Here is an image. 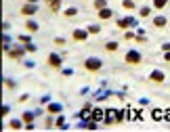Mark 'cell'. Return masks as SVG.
Returning a JSON list of instances; mask_svg holds the SVG:
<instances>
[{
	"label": "cell",
	"instance_id": "1",
	"mask_svg": "<svg viewBox=\"0 0 170 132\" xmlns=\"http://www.w3.org/2000/svg\"><path fill=\"white\" fill-rule=\"evenodd\" d=\"M101 67H103V61H101V59H97V57H88V59H84V69H86V71L95 74V71H99Z\"/></svg>",
	"mask_w": 170,
	"mask_h": 132
},
{
	"label": "cell",
	"instance_id": "2",
	"mask_svg": "<svg viewBox=\"0 0 170 132\" xmlns=\"http://www.w3.org/2000/svg\"><path fill=\"white\" fill-rule=\"evenodd\" d=\"M124 61H126L128 65H139V63L143 61V57H141V53H139V50H126Z\"/></svg>",
	"mask_w": 170,
	"mask_h": 132
},
{
	"label": "cell",
	"instance_id": "3",
	"mask_svg": "<svg viewBox=\"0 0 170 132\" xmlns=\"http://www.w3.org/2000/svg\"><path fill=\"white\" fill-rule=\"evenodd\" d=\"M149 80L153 84H164V80H166V76H164L162 69H153L151 74H149Z\"/></svg>",
	"mask_w": 170,
	"mask_h": 132
},
{
	"label": "cell",
	"instance_id": "4",
	"mask_svg": "<svg viewBox=\"0 0 170 132\" xmlns=\"http://www.w3.org/2000/svg\"><path fill=\"white\" fill-rule=\"evenodd\" d=\"M151 23H153V28L162 29V28H166V25H168V17H164V15H156V17L151 19Z\"/></svg>",
	"mask_w": 170,
	"mask_h": 132
},
{
	"label": "cell",
	"instance_id": "5",
	"mask_svg": "<svg viewBox=\"0 0 170 132\" xmlns=\"http://www.w3.org/2000/svg\"><path fill=\"white\" fill-rule=\"evenodd\" d=\"M36 13H38V7H36L34 2H28V4L21 7V15L23 17H29V15H36Z\"/></svg>",
	"mask_w": 170,
	"mask_h": 132
},
{
	"label": "cell",
	"instance_id": "6",
	"mask_svg": "<svg viewBox=\"0 0 170 132\" xmlns=\"http://www.w3.org/2000/svg\"><path fill=\"white\" fill-rule=\"evenodd\" d=\"M49 65L53 69H61V57L57 55V53H50L49 55Z\"/></svg>",
	"mask_w": 170,
	"mask_h": 132
},
{
	"label": "cell",
	"instance_id": "7",
	"mask_svg": "<svg viewBox=\"0 0 170 132\" xmlns=\"http://www.w3.org/2000/svg\"><path fill=\"white\" fill-rule=\"evenodd\" d=\"M116 25L120 29H126V28H130V25H135V17H122V19H118Z\"/></svg>",
	"mask_w": 170,
	"mask_h": 132
},
{
	"label": "cell",
	"instance_id": "8",
	"mask_svg": "<svg viewBox=\"0 0 170 132\" xmlns=\"http://www.w3.org/2000/svg\"><path fill=\"white\" fill-rule=\"evenodd\" d=\"M71 38H74L76 42H84L86 38H88V29H74Z\"/></svg>",
	"mask_w": 170,
	"mask_h": 132
},
{
	"label": "cell",
	"instance_id": "9",
	"mask_svg": "<svg viewBox=\"0 0 170 132\" xmlns=\"http://www.w3.org/2000/svg\"><path fill=\"white\" fill-rule=\"evenodd\" d=\"M25 53H28L25 48H21V46H15V48H11V50H8L7 55L11 57V59H21V57L25 55Z\"/></svg>",
	"mask_w": 170,
	"mask_h": 132
},
{
	"label": "cell",
	"instance_id": "10",
	"mask_svg": "<svg viewBox=\"0 0 170 132\" xmlns=\"http://www.w3.org/2000/svg\"><path fill=\"white\" fill-rule=\"evenodd\" d=\"M8 128H11V130H21V128H25V122H23L21 118L19 119H11V122H8Z\"/></svg>",
	"mask_w": 170,
	"mask_h": 132
},
{
	"label": "cell",
	"instance_id": "11",
	"mask_svg": "<svg viewBox=\"0 0 170 132\" xmlns=\"http://www.w3.org/2000/svg\"><path fill=\"white\" fill-rule=\"evenodd\" d=\"M111 17H113V13H111V11H109V8H101V11H99V19H103V21H107V19H111Z\"/></svg>",
	"mask_w": 170,
	"mask_h": 132
},
{
	"label": "cell",
	"instance_id": "12",
	"mask_svg": "<svg viewBox=\"0 0 170 132\" xmlns=\"http://www.w3.org/2000/svg\"><path fill=\"white\" fill-rule=\"evenodd\" d=\"M90 118H92V119H97V122H103V119H105V111H101V109H95V111L90 113Z\"/></svg>",
	"mask_w": 170,
	"mask_h": 132
},
{
	"label": "cell",
	"instance_id": "13",
	"mask_svg": "<svg viewBox=\"0 0 170 132\" xmlns=\"http://www.w3.org/2000/svg\"><path fill=\"white\" fill-rule=\"evenodd\" d=\"M25 28H28V32H34V34H36V32L40 29V25H38L36 21H32V19H29V21H25Z\"/></svg>",
	"mask_w": 170,
	"mask_h": 132
},
{
	"label": "cell",
	"instance_id": "14",
	"mask_svg": "<svg viewBox=\"0 0 170 132\" xmlns=\"http://www.w3.org/2000/svg\"><path fill=\"white\" fill-rule=\"evenodd\" d=\"M34 118H36V113H34V111H25V113H21V119L25 122V124L34 122Z\"/></svg>",
	"mask_w": 170,
	"mask_h": 132
},
{
	"label": "cell",
	"instance_id": "15",
	"mask_svg": "<svg viewBox=\"0 0 170 132\" xmlns=\"http://www.w3.org/2000/svg\"><path fill=\"white\" fill-rule=\"evenodd\" d=\"M118 48H120V44H118V42H107V44H105V50H107V53H116Z\"/></svg>",
	"mask_w": 170,
	"mask_h": 132
},
{
	"label": "cell",
	"instance_id": "16",
	"mask_svg": "<svg viewBox=\"0 0 170 132\" xmlns=\"http://www.w3.org/2000/svg\"><path fill=\"white\" fill-rule=\"evenodd\" d=\"M55 128H67V122H65L63 115H59V118L55 119Z\"/></svg>",
	"mask_w": 170,
	"mask_h": 132
},
{
	"label": "cell",
	"instance_id": "17",
	"mask_svg": "<svg viewBox=\"0 0 170 132\" xmlns=\"http://www.w3.org/2000/svg\"><path fill=\"white\" fill-rule=\"evenodd\" d=\"M46 2H49V7H50V11H53V13H57V11H59L61 0H46Z\"/></svg>",
	"mask_w": 170,
	"mask_h": 132
},
{
	"label": "cell",
	"instance_id": "18",
	"mask_svg": "<svg viewBox=\"0 0 170 132\" xmlns=\"http://www.w3.org/2000/svg\"><path fill=\"white\" fill-rule=\"evenodd\" d=\"M59 111H61V105L59 103H50L49 105V113L50 115H53V113H59Z\"/></svg>",
	"mask_w": 170,
	"mask_h": 132
},
{
	"label": "cell",
	"instance_id": "19",
	"mask_svg": "<svg viewBox=\"0 0 170 132\" xmlns=\"http://www.w3.org/2000/svg\"><path fill=\"white\" fill-rule=\"evenodd\" d=\"M164 7H168V0H153V8H164Z\"/></svg>",
	"mask_w": 170,
	"mask_h": 132
},
{
	"label": "cell",
	"instance_id": "20",
	"mask_svg": "<svg viewBox=\"0 0 170 132\" xmlns=\"http://www.w3.org/2000/svg\"><path fill=\"white\" fill-rule=\"evenodd\" d=\"M78 15V8L76 7H67L65 8V17H76Z\"/></svg>",
	"mask_w": 170,
	"mask_h": 132
},
{
	"label": "cell",
	"instance_id": "21",
	"mask_svg": "<svg viewBox=\"0 0 170 132\" xmlns=\"http://www.w3.org/2000/svg\"><path fill=\"white\" fill-rule=\"evenodd\" d=\"M107 7V0H95V8L97 11H101V8H105Z\"/></svg>",
	"mask_w": 170,
	"mask_h": 132
},
{
	"label": "cell",
	"instance_id": "22",
	"mask_svg": "<svg viewBox=\"0 0 170 132\" xmlns=\"http://www.w3.org/2000/svg\"><path fill=\"white\" fill-rule=\"evenodd\" d=\"M122 7H124V8H128V11H130V8H135L137 4H135V0H124V2H122Z\"/></svg>",
	"mask_w": 170,
	"mask_h": 132
},
{
	"label": "cell",
	"instance_id": "23",
	"mask_svg": "<svg viewBox=\"0 0 170 132\" xmlns=\"http://www.w3.org/2000/svg\"><path fill=\"white\" fill-rule=\"evenodd\" d=\"M139 15H141V17H149V15H151V8H149V7H143L141 11H139Z\"/></svg>",
	"mask_w": 170,
	"mask_h": 132
},
{
	"label": "cell",
	"instance_id": "24",
	"mask_svg": "<svg viewBox=\"0 0 170 132\" xmlns=\"http://www.w3.org/2000/svg\"><path fill=\"white\" fill-rule=\"evenodd\" d=\"M17 40H19V42H23V44H29V42H32V38H29L28 34H23V36H19Z\"/></svg>",
	"mask_w": 170,
	"mask_h": 132
},
{
	"label": "cell",
	"instance_id": "25",
	"mask_svg": "<svg viewBox=\"0 0 170 132\" xmlns=\"http://www.w3.org/2000/svg\"><path fill=\"white\" fill-rule=\"evenodd\" d=\"M101 32V25H90L88 28V34H99Z\"/></svg>",
	"mask_w": 170,
	"mask_h": 132
},
{
	"label": "cell",
	"instance_id": "26",
	"mask_svg": "<svg viewBox=\"0 0 170 132\" xmlns=\"http://www.w3.org/2000/svg\"><path fill=\"white\" fill-rule=\"evenodd\" d=\"M153 119H164V111L156 109V111H153Z\"/></svg>",
	"mask_w": 170,
	"mask_h": 132
},
{
	"label": "cell",
	"instance_id": "27",
	"mask_svg": "<svg viewBox=\"0 0 170 132\" xmlns=\"http://www.w3.org/2000/svg\"><path fill=\"white\" fill-rule=\"evenodd\" d=\"M25 50H28V53H36V44H32V42H29V44H25Z\"/></svg>",
	"mask_w": 170,
	"mask_h": 132
},
{
	"label": "cell",
	"instance_id": "28",
	"mask_svg": "<svg viewBox=\"0 0 170 132\" xmlns=\"http://www.w3.org/2000/svg\"><path fill=\"white\" fill-rule=\"evenodd\" d=\"M53 126H55L53 118H46V122H44V128H53Z\"/></svg>",
	"mask_w": 170,
	"mask_h": 132
},
{
	"label": "cell",
	"instance_id": "29",
	"mask_svg": "<svg viewBox=\"0 0 170 132\" xmlns=\"http://www.w3.org/2000/svg\"><path fill=\"white\" fill-rule=\"evenodd\" d=\"M4 84H7V88H8V90H13V88H15V82H13V80H7Z\"/></svg>",
	"mask_w": 170,
	"mask_h": 132
},
{
	"label": "cell",
	"instance_id": "30",
	"mask_svg": "<svg viewBox=\"0 0 170 132\" xmlns=\"http://www.w3.org/2000/svg\"><path fill=\"white\" fill-rule=\"evenodd\" d=\"M61 74H63V76H74V69H71V67L70 69H61Z\"/></svg>",
	"mask_w": 170,
	"mask_h": 132
},
{
	"label": "cell",
	"instance_id": "31",
	"mask_svg": "<svg viewBox=\"0 0 170 132\" xmlns=\"http://www.w3.org/2000/svg\"><path fill=\"white\" fill-rule=\"evenodd\" d=\"M124 38H126V40H132V38H135V34H132V32H126V34H124Z\"/></svg>",
	"mask_w": 170,
	"mask_h": 132
},
{
	"label": "cell",
	"instance_id": "32",
	"mask_svg": "<svg viewBox=\"0 0 170 132\" xmlns=\"http://www.w3.org/2000/svg\"><path fill=\"white\" fill-rule=\"evenodd\" d=\"M162 50H164V53H166V50H170V42H164V44H162Z\"/></svg>",
	"mask_w": 170,
	"mask_h": 132
},
{
	"label": "cell",
	"instance_id": "33",
	"mask_svg": "<svg viewBox=\"0 0 170 132\" xmlns=\"http://www.w3.org/2000/svg\"><path fill=\"white\" fill-rule=\"evenodd\" d=\"M55 44H59V46H61V44H65V40H63V38H55Z\"/></svg>",
	"mask_w": 170,
	"mask_h": 132
},
{
	"label": "cell",
	"instance_id": "34",
	"mask_svg": "<svg viewBox=\"0 0 170 132\" xmlns=\"http://www.w3.org/2000/svg\"><path fill=\"white\" fill-rule=\"evenodd\" d=\"M28 99H29L28 94H21V97H19V103H25V101H28Z\"/></svg>",
	"mask_w": 170,
	"mask_h": 132
},
{
	"label": "cell",
	"instance_id": "35",
	"mask_svg": "<svg viewBox=\"0 0 170 132\" xmlns=\"http://www.w3.org/2000/svg\"><path fill=\"white\" fill-rule=\"evenodd\" d=\"M164 59H166V61H170V50H166V53H164Z\"/></svg>",
	"mask_w": 170,
	"mask_h": 132
},
{
	"label": "cell",
	"instance_id": "36",
	"mask_svg": "<svg viewBox=\"0 0 170 132\" xmlns=\"http://www.w3.org/2000/svg\"><path fill=\"white\" fill-rule=\"evenodd\" d=\"M164 119H168V122H170V111H164Z\"/></svg>",
	"mask_w": 170,
	"mask_h": 132
},
{
	"label": "cell",
	"instance_id": "37",
	"mask_svg": "<svg viewBox=\"0 0 170 132\" xmlns=\"http://www.w3.org/2000/svg\"><path fill=\"white\" fill-rule=\"evenodd\" d=\"M28 2H34V4H36V2H38V0H28Z\"/></svg>",
	"mask_w": 170,
	"mask_h": 132
}]
</instances>
